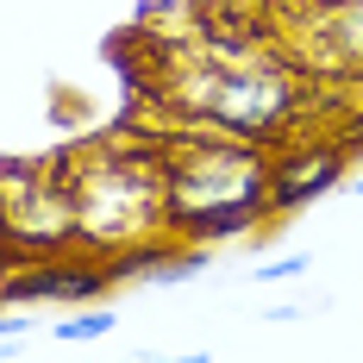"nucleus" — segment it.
I'll list each match as a JSON object with an SVG mask.
<instances>
[{
    "mask_svg": "<svg viewBox=\"0 0 363 363\" xmlns=\"http://www.w3.org/2000/svg\"><path fill=\"white\" fill-rule=\"evenodd\" d=\"M163 213H169V238L201 245V251L257 232V219H276L269 213V145L225 138V132H169Z\"/></svg>",
    "mask_w": 363,
    "mask_h": 363,
    "instance_id": "nucleus-1",
    "label": "nucleus"
},
{
    "mask_svg": "<svg viewBox=\"0 0 363 363\" xmlns=\"http://www.w3.org/2000/svg\"><path fill=\"white\" fill-rule=\"evenodd\" d=\"M6 257H13V251H6V225H0V263H6Z\"/></svg>",
    "mask_w": 363,
    "mask_h": 363,
    "instance_id": "nucleus-9",
    "label": "nucleus"
},
{
    "mask_svg": "<svg viewBox=\"0 0 363 363\" xmlns=\"http://www.w3.org/2000/svg\"><path fill=\"white\" fill-rule=\"evenodd\" d=\"M307 269H313V257L289 251V257H276V263H257L251 276H257V282H294V276H307Z\"/></svg>",
    "mask_w": 363,
    "mask_h": 363,
    "instance_id": "nucleus-5",
    "label": "nucleus"
},
{
    "mask_svg": "<svg viewBox=\"0 0 363 363\" xmlns=\"http://www.w3.org/2000/svg\"><path fill=\"white\" fill-rule=\"evenodd\" d=\"M345 188H351V194H363V169H357V176H345Z\"/></svg>",
    "mask_w": 363,
    "mask_h": 363,
    "instance_id": "nucleus-8",
    "label": "nucleus"
},
{
    "mask_svg": "<svg viewBox=\"0 0 363 363\" xmlns=\"http://www.w3.org/2000/svg\"><path fill=\"white\" fill-rule=\"evenodd\" d=\"M113 326H119V320H113V307H101V301H82L69 320H57V326H50V338H57V345H94V338H107Z\"/></svg>",
    "mask_w": 363,
    "mask_h": 363,
    "instance_id": "nucleus-4",
    "label": "nucleus"
},
{
    "mask_svg": "<svg viewBox=\"0 0 363 363\" xmlns=\"http://www.w3.org/2000/svg\"><path fill=\"white\" fill-rule=\"evenodd\" d=\"M26 326H32V320H13V313H0V338H26Z\"/></svg>",
    "mask_w": 363,
    "mask_h": 363,
    "instance_id": "nucleus-7",
    "label": "nucleus"
},
{
    "mask_svg": "<svg viewBox=\"0 0 363 363\" xmlns=\"http://www.w3.org/2000/svg\"><path fill=\"white\" fill-rule=\"evenodd\" d=\"M0 225H6V251L13 257H57V251H75L82 245L75 194H69V182L50 176V163H44V176L26 194H13L0 207Z\"/></svg>",
    "mask_w": 363,
    "mask_h": 363,
    "instance_id": "nucleus-2",
    "label": "nucleus"
},
{
    "mask_svg": "<svg viewBox=\"0 0 363 363\" xmlns=\"http://www.w3.org/2000/svg\"><path fill=\"white\" fill-rule=\"evenodd\" d=\"M345 163H351L345 138H307V132H294L282 145H269V213L282 219V213H301L307 201L332 194L345 182Z\"/></svg>",
    "mask_w": 363,
    "mask_h": 363,
    "instance_id": "nucleus-3",
    "label": "nucleus"
},
{
    "mask_svg": "<svg viewBox=\"0 0 363 363\" xmlns=\"http://www.w3.org/2000/svg\"><path fill=\"white\" fill-rule=\"evenodd\" d=\"M263 320H269V326H294V320H307V313H301V307H269Z\"/></svg>",
    "mask_w": 363,
    "mask_h": 363,
    "instance_id": "nucleus-6",
    "label": "nucleus"
},
{
    "mask_svg": "<svg viewBox=\"0 0 363 363\" xmlns=\"http://www.w3.org/2000/svg\"><path fill=\"white\" fill-rule=\"evenodd\" d=\"M301 6H313V0H301Z\"/></svg>",
    "mask_w": 363,
    "mask_h": 363,
    "instance_id": "nucleus-10",
    "label": "nucleus"
}]
</instances>
